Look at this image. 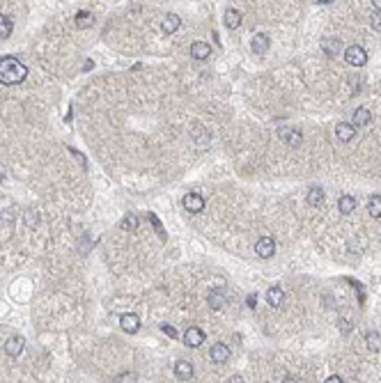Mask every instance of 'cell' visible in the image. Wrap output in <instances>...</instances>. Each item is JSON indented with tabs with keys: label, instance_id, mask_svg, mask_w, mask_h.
<instances>
[{
	"label": "cell",
	"instance_id": "cell-1",
	"mask_svg": "<svg viewBox=\"0 0 381 383\" xmlns=\"http://www.w3.org/2000/svg\"><path fill=\"white\" fill-rule=\"evenodd\" d=\"M28 76V67L18 58H3L0 60V85H18Z\"/></svg>",
	"mask_w": 381,
	"mask_h": 383
},
{
	"label": "cell",
	"instance_id": "cell-2",
	"mask_svg": "<svg viewBox=\"0 0 381 383\" xmlns=\"http://www.w3.org/2000/svg\"><path fill=\"white\" fill-rule=\"evenodd\" d=\"M344 60H347L349 67H363L367 62V53L363 46L353 44V46H347L344 48Z\"/></svg>",
	"mask_w": 381,
	"mask_h": 383
},
{
	"label": "cell",
	"instance_id": "cell-3",
	"mask_svg": "<svg viewBox=\"0 0 381 383\" xmlns=\"http://www.w3.org/2000/svg\"><path fill=\"white\" fill-rule=\"evenodd\" d=\"M255 253H257V257H262V259L273 257V253H275V241L271 239V236H262V239L255 243Z\"/></svg>",
	"mask_w": 381,
	"mask_h": 383
},
{
	"label": "cell",
	"instance_id": "cell-4",
	"mask_svg": "<svg viewBox=\"0 0 381 383\" xmlns=\"http://www.w3.org/2000/svg\"><path fill=\"white\" fill-rule=\"evenodd\" d=\"M278 135L283 138V143L292 145V147H298L303 140V133L298 129H294V126H283V129L278 131Z\"/></svg>",
	"mask_w": 381,
	"mask_h": 383
},
{
	"label": "cell",
	"instance_id": "cell-5",
	"mask_svg": "<svg viewBox=\"0 0 381 383\" xmlns=\"http://www.w3.org/2000/svg\"><path fill=\"white\" fill-rule=\"evenodd\" d=\"M184 209H186L188 213H200L202 209H205V198L197 195V193L184 195Z\"/></svg>",
	"mask_w": 381,
	"mask_h": 383
},
{
	"label": "cell",
	"instance_id": "cell-6",
	"mask_svg": "<svg viewBox=\"0 0 381 383\" xmlns=\"http://www.w3.org/2000/svg\"><path fill=\"white\" fill-rule=\"evenodd\" d=\"M202 342H205V333H202L200 328H195V326L186 328V333H184V344H186V346H193V349H197Z\"/></svg>",
	"mask_w": 381,
	"mask_h": 383
},
{
	"label": "cell",
	"instance_id": "cell-7",
	"mask_svg": "<svg viewBox=\"0 0 381 383\" xmlns=\"http://www.w3.org/2000/svg\"><path fill=\"white\" fill-rule=\"evenodd\" d=\"M119 326H122V331H124V333L133 335V333H136L138 328H140V319H138L136 314L126 312V314H122V317H119Z\"/></svg>",
	"mask_w": 381,
	"mask_h": 383
},
{
	"label": "cell",
	"instance_id": "cell-8",
	"mask_svg": "<svg viewBox=\"0 0 381 383\" xmlns=\"http://www.w3.org/2000/svg\"><path fill=\"white\" fill-rule=\"evenodd\" d=\"M174 376H177L179 381H191L193 378V365L188 363V360H177V363H174Z\"/></svg>",
	"mask_w": 381,
	"mask_h": 383
},
{
	"label": "cell",
	"instance_id": "cell-9",
	"mask_svg": "<svg viewBox=\"0 0 381 383\" xmlns=\"http://www.w3.org/2000/svg\"><path fill=\"white\" fill-rule=\"evenodd\" d=\"M353 135H356V126L353 124L342 122V124L335 126V138H338L340 143H349V140H353Z\"/></svg>",
	"mask_w": 381,
	"mask_h": 383
},
{
	"label": "cell",
	"instance_id": "cell-10",
	"mask_svg": "<svg viewBox=\"0 0 381 383\" xmlns=\"http://www.w3.org/2000/svg\"><path fill=\"white\" fill-rule=\"evenodd\" d=\"M225 303H227V291H225L223 287H216V289L209 291V305L214 310H220Z\"/></svg>",
	"mask_w": 381,
	"mask_h": 383
},
{
	"label": "cell",
	"instance_id": "cell-11",
	"mask_svg": "<svg viewBox=\"0 0 381 383\" xmlns=\"http://www.w3.org/2000/svg\"><path fill=\"white\" fill-rule=\"evenodd\" d=\"M209 355H211V360H214V363H225V360L230 358L227 344H223V342H216V344L209 349Z\"/></svg>",
	"mask_w": 381,
	"mask_h": 383
},
{
	"label": "cell",
	"instance_id": "cell-12",
	"mask_svg": "<svg viewBox=\"0 0 381 383\" xmlns=\"http://www.w3.org/2000/svg\"><path fill=\"white\" fill-rule=\"evenodd\" d=\"M179 25H182V19H179L177 14H165V16H163V21H161V30H163L165 35L177 33Z\"/></svg>",
	"mask_w": 381,
	"mask_h": 383
},
{
	"label": "cell",
	"instance_id": "cell-13",
	"mask_svg": "<svg viewBox=\"0 0 381 383\" xmlns=\"http://www.w3.org/2000/svg\"><path fill=\"white\" fill-rule=\"evenodd\" d=\"M269 46H271V39L266 37L264 33H257L255 37H252V42H250V48L257 53V56H262V53H266V51H269Z\"/></svg>",
	"mask_w": 381,
	"mask_h": 383
},
{
	"label": "cell",
	"instance_id": "cell-14",
	"mask_svg": "<svg viewBox=\"0 0 381 383\" xmlns=\"http://www.w3.org/2000/svg\"><path fill=\"white\" fill-rule=\"evenodd\" d=\"M23 346H26V340H23V337H12V340H7V344H5V353L12 355V358H18Z\"/></svg>",
	"mask_w": 381,
	"mask_h": 383
},
{
	"label": "cell",
	"instance_id": "cell-15",
	"mask_svg": "<svg viewBox=\"0 0 381 383\" xmlns=\"http://www.w3.org/2000/svg\"><path fill=\"white\" fill-rule=\"evenodd\" d=\"M266 303H269L271 308H283V303H285V291L280 289V287H271V289L266 291Z\"/></svg>",
	"mask_w": 381,
	"mask_h": 383
},
{
	"label": "cell",
	"instance_id": "cell-16",
	"mask_svg": "<svg viewBox=\"0 0 381 383\" xmlns=\"http://www.w3.org/2000/svg\"><path fill=\"white\" fill-rule=\"evenodd\" d=\"M223 23L227 30H237L239 25H241V12L239 10H227L223 16Z\"/></svg>",
	"mask_w": 381,
	"mask_h": 383
},
{
	"label": "cell",
	"instance_id": "cell-17",
	"mask_svg": "<svg viewBox=\"0 0 381 383\" xmlns=\"http://www.w3.org/2000/svg\"><path fill=\"white\" fill-rule=\"evenodd\" d=\"M191 56L195 58V60H207V58L211 56V46L205 42H195L191 44Z\"/></svg>",
	"mask_w": 381,
	"mask_h": 383
},
{
	"label": "cell",
	"instance_id": "cell-18",
	"mask_svg": "<svg viewBox=\"0 0 381 383\" xmlns=\"http://www.w3.org/2000/svg\"><path fill=\"white\" fill-rule=\"evenodd\" d=\"M338 209H340V213L356 211V198H353V195H342V198L338 200Z\"/></svg>",
	"mask_w": 381,
	"mask_h": 383
},
{
	"label": "cell",
	"instance_id": "cell-19",
	"mask_svg": "<svg viewBox=\"0 0 381 383\" xmlns=\"http://www.w3.org/2000/svg\"><path fill=\"white\" fill-rule=\"evenodd\" d=\"M372 122V113L367 111V108H356V113H353V124L356 126H367Z\"/></svg>",
	"mask_w": 381,
	"mask_h": 383
},
{
	"label": "cell",
	"instance_id": "cell-20",
	"mask_svg": "<svg viewBox=\"0 0 381 383\" xmlns=\"http://www.w3.org/2000/svg\"><path fill=\"white\" fill-rule=\"evenodd\" d=\"M308 204H310V207H319V204H324V190H321L319 186H312V188L308 190Z\"/></svg>",
	"mask_w": 381,
	"mask_h": 383
},
{
	"label": "cell",
	"instance_id": "cell-21",
	"mask_svg": "<svg viewBox=\"0 0 381 383\" xmlns=\"http://www.w3.org/2000/svg\"><path fill=\"white\" fill-rule=\"evenodd\" d=\"M138 225H140V221H138L136 213H126V216H124V221L119 223V227H122V230H126V232H136Z\"/></svg>",
	"mask_w": 381,
	"mask_h": 383
},
{
	"label": "cell",
	"instance_id": "cell-22",
	"mask_svg": "<svg viewBox=\"0 0 381 383\" xmlns=\"http://www.w3.org/2000/svg\"><path fill=\"white\" fill-rule=\"evenodd\" d=\"M367 211H370V216L381 218V195H372L367 200Z\"/></svg>",
	"mask_w": 381,
	"mask_h": 383
},
{
	"label": "cell",
	"instance_id": "cell-23",
	"mask_svg": "<svg viewBox=\"0 0 381 383\" xmlns=\"http://www.w3.org/2000/svg\"><path fill=\"white\" fill-rule=\"evenodd\" d=\"M365 342H367V349L370 351H381V333H367L365 335Z\"/></svg>",
	"mask_w": 381,
	"mask_h": 383
},
{
	"label": "cell",
	"instance_id": "cell-24",
	"mask_svg": "<svg viewBox=\"0 0 381 383\" xmlns=\"http://www.w3.org/2000/svg\"><path fill=\"white\" fill-rule=\"evenodd\" d=\"M12 30H14L12 19H7L5 14H0V39H7L9 35H12Z\"/></svg>",
	"mask_w": 381,
	"mask_h": 383
},
{
	"label": "cell",
	"instance_id": "cell-25",
	"mask_svg": "<svg viewBox=\"0 0 381 383\" xmlns=\"http://www.w3.org/2000/svg\"><path fill=\"white\" fill-rule=\"evenodd\" d=\"M324 48H326V56L333 58L335 53L342 48V42H340V39H326V42H324Z\"/></svg>",
	"mask_w": 381,
	"mask_h": 383
},
{
	"label": "cell",
	"instance_id": "cell-26",
	"mask_svg": "<svg viewBox=\"0 0 381 383\" xmlns=\"http://www.w3.org/2000/svg\"><path fill=\"white\" fill-rule=\"evenodd\" d=\"M92 21H94V19H92L90 12H81V14H76V25H78V28H90Z\"/></svg>",
	"mask_w": 381,
	"mask_h": 383
},
{
	"label": "cell",
	"instance_id": "cell-27",
	"mask_svg": "<svg viewBox=\"0 0 381 383\" xmlns=\"http://www.w3.org/2000/svg\"><path fill=\"white\" fill-rule=\"evenodd\" d=\"M370 23H372V28L379 30V33H381V12H374V14H372Z\"/></svg>",
	"mask_w": 381,
	"mask_h": 383
},
{
	"label": "cell",
	"instance_id": "cell-28",
	"mask_svg": "<svg viewBox=\"0 0 381 383\" xmlns=\"http://www.w3.org/2000/svg\"><path fill=\"white\" fill-rule=\"evenodd\" d=\"M161 331H163L168 337H172V340H174V337H177V331H174L172 326H168V323H161Z\"/></svg>",
	"mask_w": 381,
	"mask_h": 383
},
{
	"label": "cell",
	"instance_id": "cell-29",
	"mask_svg": "<svg viewBox=\"0 0 381 383\" xmlns=\"http://www.w3.org/2000/svg\"><path fill=\"white\" fill-rule=\"evenodd\" d=\"M326 381H328V383H342L344 378H342V376H338V374H333V376H328Z\"/></svg>",
	"mask_w": 381,
	"mask_h": 383
},
{
	"label": "cell",
	"instance_id": "cell-30",
	"mask_svg": "<svg viewBox=\"0 0 381 383\" xmlns=\"http://www.w3.org/2000/svg\"><path fill=\"white\" fill-rule=\"evenodd\" d=\"M372 5H374V10L381 12V0H372Z\"/></svg>",
	"mask_w": 381,
	"mask_h": 383
}]
</instances>
